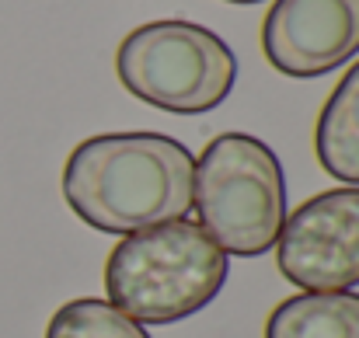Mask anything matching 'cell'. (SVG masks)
Masks as SVG:
<instances>
[{
  "mask_svg": "<svg viewBox=\"0 0 359 338\" xmlns=\"http://www.w3.org/2000/svg\"><path fill=\"white\" fill-rule=\"evenodd\" d=\"M46 338H150L140 321L122 314L116 304L98 300V297H81L63 304L53 318Z\"/></svg>",
  "mask_w": 359,
  "mask_h": 338,
  "instance_id": "obj_9",
  "label": "cell"
},
{
  "mask_svg": "<svg viewBox=\"0 0 359 338\" xmlns=\"http://www.w3.org/2000/svg\"><path fill=\"white\" fill-rule=\"evenodd\" d=\"M279 272L311 293H342L359 283V189H328L283 220Z\"/></svg>",
  "mask_w": 359,
  "mask_h": 338,
  "instance_id": "obj_5",
  "label": "cell"
},
{
  "mask_svg": "<svg viewBox=\"0 0 359 338\" xmlns=\"http://www.w3.org/2000/svg\"><path fill=\"white\" fill-rule=\"evenodd\" d=\"M262 49L286 77H321L359 53V0H276Z\"/></svg>",
  "mask_w": 359,
  "mask_h": 338,
  "instance_id": "obj_6",
  "label": "cell"
},
{
  "mask_svg": "<svg viewBox=\"0 0 359 338\" xmlns=\"http://www.w3.org/2000/svg\"><path fill=\"white\" fill-rule=\"evenodd\" d=\"M227 4H258V0H227Z\"/></svg>",
  "mask_w": 359,
  "mask_h": 338,
  "instance_id": "obj_10",
  "label": "cell"
},
{
  "mask_svg": "<svg viewBox=\"0 0 359 338\" xmlns=\"http://www.w3.org/2000/svg\"><path fill=\"white\" fill-rule=\"evenodd\" d=\"M265 338H359V293H300L283 300Z\"/></svg>",
  "mask_w": 359,
  "mask_h": 338,
  "instance_id": "obj_8",
  "label": "cell"
},
{
  "mask_svg": "<svg viewBox=\"0 0 359 338\" xmlns=\"http://www.w3.org/2000/svg\"><path fill=\"white\" fill-rule=\"evenodd\" d=\"M192 206L199 210V227L227 255H265L286 220V178L279 157L258 136H217L196 161Z\"/></svg>",
  "mask_w": 359,
  "mask_h": 338,
  "instance_id": "obj_3",
  "label": "cell"
},
{
  "mask_svg": "<svg viewBox=\"0 0 359 338\" xmlns=\"http://www.w3.org/2000/svg\"><path fill=\"white\" fill-rule=\"evenodd\" d=\"M192 154L161 133H102L74 147L63 199L102 234H136L185 220L192 210Z\"/></svg>",
  "mask_w": 359,
  "mask_h": 338,
  "instance_id": "obj_1",
  "label": "cell"
},
{
  "mask_svg": "<svg viewBox=\"0 0 359 338\" xmlns=\"http://www.w3.org/2000/svg\"><path fill=\"white\" fill-rule=\"evenodd\" d=\"M314 150L332 178L359 185V63L339 81L318 115Z\"/></svg>",
  "mask_w": 359,
  "mask_h": 338,
  "instance_id": "obj_7",
  "label": "cell"
},
{
  "mask_svg": "<svg viewBox=\"0 0 359 338\" xmlns=\"http://www.w3.org/2000/svg\"><path fill=\"white\" fill-rule=\"evenodd\" d=\"M116 70L129 95L178 115L217 109L238 81L231 46L192 21L140 25L122 39Z\"/></svg>",
  "mask_w": 359,
  "mask_h": 338,
  "instance_id": "obj_4",
  "label": "cell"
},
{
  "mask_svg": "<svg viewBox=\"0 0 359 338\" xmlns=\"http://www.w3.org/2000/svg\"><path fill=\"white\" fill-rule=\"evenodd\" d=\"M227 251L192 220L126 234L105 262V293L143 325H175L224 290Z\"/></svg>",
  "mask_w": 359,
  "mask_h": 338,
  "instance_id": "obj_2",
  "label": "cell"
}]
</instances>
